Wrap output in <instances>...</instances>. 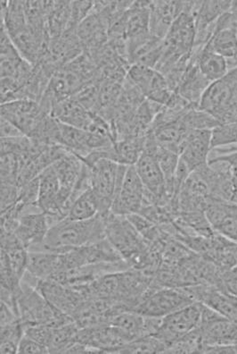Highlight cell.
Segmentation results:
<instances>
[{
  "label": "cell",
  "instance_id": "obj_27",
  "mask_svg": "<svg viewBox=\"0 0 237 354\" xmlns=\"http://www.w3.org/2000/svg\"><path fill=\"white\" fill-rule=\"evenodd\" d=\"M24 332H25V326L21 320H18L13 324L1 326V335H0L1 353H18V347L23 337Z\"/></svg>",
  "mask_w": 237,
  "mask_h": 354
},
{
  "label": "cell",
  "instance_id": "obj_2",
  "mask_svg": "<svg viewBox=\"0 0 237 354\" xmlns=\"http://www.w3.org/2000/svg\"><path fill=\"white\" fill-rule=\"evenodd\" d=\"M89 167L91 190L99 200V214L106 216L111 212L115 194L123 181L127 167L106 158L97 160Z\"/></svg>",
  "mask_w": 237,
  "mask_h": 354
},
{
  "label": "cell",
  "instance_id": "obj_3",
  "mask_svg": "<svg viewBox=\"0 0 237 354\" xmlns=\"http://www.w3.org/2000/svg\"><path fill=\"white\" fill-rule=\"evenodd\" d=\"M50 115V113L35 100H17L1 104V118L32 140H38Z\"/></svg>",
  "mask_w": 237,
  "mask_h": 354
},
{
  "label": "cell",
  "instance_id": "obj_29",
  "mask_svg": "<svg viewBox=\"0 0 237 354\" xmlns=\"http://www.w3.org/2000/svg\"><path fill=\"white\" fill-rule=\"evenodd\" d=\"M211 133L212 149L237 146V124H220Z\"/></svg>",
  "mask_w": 237,
  "mask_h": 354
},
{
  "label": "cell",
  "instance_id": "obj_22",
  "mask_svg": "<svg viewBox=\"0 0 237 354\" xmlns=\"http://www.w3.org/2000/svg\"><path fill=\"white\" fill-rule=\"evenodd\" d=\"M145 137H130L114 142V162L127 167L135 166L144 152Z\"/></svg>",
  "mask_w": 237,
  "mask_h": 354
},
{
  "label": "cell",
  "instance_id": "obj_28",
  "mask_svg": "<svg viewBox=\"0 0 237 354\" xmlns=\"http://www.w3.org/2000/svg\"><path fill=\"white\" fill-rule=\"evenodd\" d=\"M167 346L156 335H149L130 342L120 353H165Z\"/></svg>",
  "mask_w": 237,
  "mask_h": 354
},
{
  "label": "cell",
  "instance_id": "obj_4",
  "mask_svg": "<svg viewBox=\"0 0 237 354\" xmlns=\"http://www.w3.org/2000/svg\"><path fill=\"white\" fill-rule=\"evenodd\" d=\"M127 79L150 102L171 106L178 99V93L171 90L166 78L156 69L134 65L130 67Z\"/></svg>",
  "mask_w": 237,
  "mask_h": 354
},
{
  "label": "cell",
  "instance_id": "obj_8",
  "mask_svg": "<svg viewBox=\"0 0 237 354\" xmlns=\"http://www.w3.org/2000/svg\"><path fill=\"white\" fill-rule=\"evenodd\" d=\"M135 167L145 187V201L156 205L168 204L172 199L167 194L165 179L156 157L144 151Z\"/></svg>",
  "mask_w": 237,
  "mask_h": 354
},
{
  "label": "cell",
  "instance_id": "obj_37",
  "mask_svg": "<svg viewBox=\"0 0 237 354\" xmlns=\"http://www.w3.org/2000/svg\"><path fill=\"white\" fill-rule=\"evenodd\" d=\"M233 253L234 256H235L236 264H237V243H235L233 246Z\"/></svg>",
  "mask_w": 237,
  "mask_h": 354
},
{
  "label": "cell",
  "instance_id": "obj_18",
  "mask_svg": "<svg viewBox=\"0 0 237 354\" xmlns=\"http://www.w3.org/2000/svg\"><path fill=\"white\" fill-rule=\"evenodd\" d=\"M211 84L202 74L197 64L190 59L176 93L191 105L199 106L203 93Z\"/></svg>",
  "mask_w": 237,
  "mask_h": 354
},
{
  "label": "cell",
  "instance_id": "obj_13",
  "mask_svg": "<svg viewBox=\"0 0 237 354\" xmlns=\"http://www.w3.org/2000/svg\"><path fill=\"white\" fill-rule=\"evenodd\" d=\"M211 131H191L182 142L179 158L191 172L208 163L212 151Z\"/></svg>",
  "mask_w": 237,
  "mask_h": 354
},
{
  "label": "cell",
  "instance_id": "obj_9",
  "mask_svg": "<svg viewBox=\"0 0 237 354\" xmlns=\"http://www.w3.org/2000/svg\"><path fill=\"white\" fill-rule=\"evenodd\" d=\"M145 199V187L135 166L127 167L123 183L115 194L111 212L120 216L136 214L141 212Z\"/></svg>",
  "mask_w": 237,
  "mask_h": 354
},
{
  "label": "cell",
  "instance_id": "obj_15",
  "mask_svg": "<svg viewBox=\"0 0 237 354\" xmlns=\"http://www.w3.org/2000/svg\"><path fill=\"white\" fill-rule=\"evenodd\" d=\"M83 166L81 158L70 151L53 164L60 182L61 200L67 213L71 207L72 194L80 179Z\"/></svg>",
  "mask_w": 237,
  "mask_h": 354
},
{
  "label": "cell",
  "instance_id": "obj_23",
  "mask_svg": "<svg viewBox=\"0 0 237 354\" xmlns=\"http://www.w3.org/2000/svg\"><path fill=\"white\" fill-rule=\"evenodd\" d=\"M71 15L72 1H54L47 19L50 39L59 37L69 29Z\"/></svg>",
  "mask_w": 237,
  "mask_h": 354
},
{
  "label": "cell",
  "instance_id": "obj_30",
  "mask_svg": "<svg viewBox=\"0 0 237 354\" xmlns=\"http://www.w3.org/2000/svg\"><path fill=\"white\" fill-rule=\"evenodd\" d=\"M231 147L232 148L212 149L209 158H217L229 165L231 179L236 192L235 203L237 204V149L235 146H231Z\"/></svg>",
  "mask_w": 237,
  "mask_h": 354
},
{
  "label": "cell",
  "instance_id": "obj_33",
  "mask_svg": "<svg viewBox=\"0 0 237 354\" xmlns=\"http://www.w3.org/2000/svg\"><path fill=\"white\" fill-rule=\"evenodd\" d=\"M19 354H45L50 353V350L44 344L32 339V338L24 335L18 347Z\"/></svg>",
  "mask_w": 237,
  "mask_h": 354
},
{
  "label": "cell",
  "instance_id": "obj_5",
  "mask_svg": "<svg viewBox=\"0 0 237 354\" xmlns=\"http://www.w3.org/2000/svg\"><path fill=\"white\" fill-rule=\"evenodd\" d=\"M194 303L184 288H163L152 291L134 311L145 317L163 319Z\"/></svg>",
  "mask_w": 237,
  "mask_h": 354
},
{
  "label": "cell",
  "instance_id": "obj_17",
  "mask_svg": "<svg viewBox=\"0 0 237 354\" xmlns=\"http://www.w3.org/2000/svg\"><path fill=\"white\" fill-rule=\"evenodd\" d=\"M123 35L126 42L150 32V1H133L123 17Z\"/></svg>",
  "mask_w": 237,
  "mask_h": 354
},
{
  "label": "cell",
  "instance_id": "obj_21",
  "mask_svg": "<svg viewBox=\"0 0 237 354\" xmlns=\"http://www.w3.org/2000/svg\"><path fill=\"white\" fill-rule=\"evenodd\" d=\"M207 45L216 54L227 60L229 70L237 66V35L232 30H216Z\"/></svg>",
  "mask_w": 237,
  "mask_h": 354
},
{
  "label": "cell",
  "instance_id": "obj_36",
  "mask_svg": "<svg viewBox=\"0 0 237 354\" xmlns=\"http://www.w3.org/2000/svg\"><path fill=\"white\" fill-rule=\"evenodd\" d=\"M24 136L17 127L10 122L1 118V138H10V137Z\"/></svg>",
  "mask_w": 237,
  "mask_h": 354
},
{
  "label": "cell",
  "instance_id": "obj_32",
  "mask_svg": "<svg viewBox=\"0 0 237 354\" xmlns=\"http://www.w3.org/2000/svg\"><path fill=\"white\" fill-rule=\"evenodd\" d=\"M20 187L15 185L1 184V212L19 201Z\"/></svg>",
  "mask_w": 237,
  "mask_h": 354
},
{
  "label": "cell",
  "instance_id": "obj_11",
  "mask_svg": "<svg viewBox=\"0 0 237 354\" xmlns=\"http://www.w3.org/2000/svg\"><path fill=\"white\" fill-rule=\"evenodd\" d=\"M50 227L45 213L41 209L29 210L21 216L14 234L29 252H39Z\"/></svg>",
  "mask_w": 237,
  "mask_h": 354
},
{
  "label": "cell",
  "instance_id": "obj_7",
  "mask_svg": "<svg viewBox=\"0 0 237 354\" xmlns=\"http://www.w3.org/2000/svg\"><path fill=\"white\" fill-rule=\"evenodd\" d=\"M36 288L54 307L72 317L89 297L83 286H67L52 279L39 280Z\"/></svg>",
  "mask_w": 237,
  "mask_h": 354
},
{
  "label": "cell",
  "instance_id": "obj_38",
  "mask_svg": "<svg viewBox=\"0 0 237 354\" xmlns=\"http://www.w3.org/2000/svg\"><path fill=\"white\" fill-rule=\"evenodd\" d=\"M236 35H237V30H236Z\"/></svg>",
  "mask_w": 237,
  "mask_h": 354
},
{
  "label": "cell",
  "instance_id": "obj_35",
  "mask_svg": "<svg viewBox=\"0 0 237 354\" xmlns=\"http://www.w3.org/2000/svg\"><path fill=\"white\" fill-rule=\"evenodd\" d=\"M18 320L21 319L17 313L4 301H1V326L13 324Z\"/></svg>",
  "mask_w": 237,
  "mask_h": 354
},
{
  "label": "cell",
  "instance_id": "obj_14",
  "mask_svg": "<svg viewBox=\"0 0 237 354\" xmlns=\"http://www.w3.org/2000/svg\"><path fill=\"white\" fill-rule=\"evenodd\" d=\"M209 224L215 232L237 243V204L212 198L205 209Z\"/></svg>",
  "mask_w": 237,
  "mask_h": 354
},
{
  "label": "cell",
  "instance_id": "obj_25",
  "mask_svg": "<svg viewBox=\"0 0 237 354\" xmlns=\"http://www.w3.org/2000/svg\"><path fill=\"white\" fill-rule=\"evenodd\" d=\"M79 329L80 328L75 322L59 328H52L48 344L50 353H67L70 348L76 344Z\"/></svg>",
  "mask_w": 237,
  "mask_h": 354
},
{
  "label": "cell",
  "instance_id": "obj_34",
  "mask_svg": "<svg viewBox=\"0 0 237 354\" xmlns=\"http://www.w3.org/2000/svg\"><path fill=\"white\" fill-rule=\"evenodd\" d=\"M221 286L237 297V266L223 271L221 274Z\"/></svg>",
  "mask_w": 237,
  "mask_h": 354
},
{
  "label": "cell",
  "instance_id": "obj_24",
  "mask_svg": "<svg viewBox=\"0 0 237 354\" xmlns=\"http://www.w3.org/2000/svg\"><path fill=\"white\" fill-rule=\"evenodd\" d=\"M100 212L99 200L91 188L82 192L72 203L67 218L72 221H87L95 218Z\"/></svg>",
  "mask_w": 237,
  "mask_h": 354
},
{
  "label": "cell",
  "instance_id": "obj_31",
  "mask_svg": "<svg viewBox=\"0 0 237 354\" xmlns=\"http://www.w3.org/2000/svg\"><path fill=\"white\" fill-rule=\"evenodd\" d=\"M51 333L52 328L45 325L30 326L25 328L24 335L32 338V339L39 342L48 348L50 344ZM50 350V349H48Z\"/></svg>",
  "mask_w": 237,
  "mask_h": 354
},
{
  "label": "cell",
  "instance_id": "obj_1",
  "mask_svg": "<svg viewBox=\"0 0 237 354\" xmlns=\"http://www.w3.org/2000/svg\"><path fill=\"white\" fill-rule=\"evenodd\" d=\"M105 238V216L99 214L87 221H72L65 218L50 227L39 252L63 253Z\"/></svg>",
  "mask_w": 237,
  "mask_h": 354
},
{
  "label": "cell",
  "instance_id": "obj_12",
  "mask_svg": "<svg viewBox=\"0 0 237 354\" xmlns=\"http://www.w3.org/2000/svg\"><path fill=\"white\" fill-rule=\"evenodd\" d=\"M234 105H237V84L225 75L209 85L200 99L199 109L218 120L224 111Z\"/></svg>",
  "mask_w": 237,
  "mask_h": 354
},
{
  "label": "cell",
  "instance_id": "obj_10",
  "mask_svg": "<svg viewBox=\"0 0 237 354\" xmlns=\"http://www.w3.org/2000/svg\"><path fill=\"white\" fill-rule=\"evenodd\" d=\"M183 288L194 301L211 308L227 319H237V297L226 290L208 283H198Z\"/></svg>",
  "mask_w": 237,
  "mask_h": 354
},
{
  "label": "cell",
  "instance_id": "obj_19",
  "mask_svg": "<svg viewBox=\"0 0 237 354\" xmlns=\"http://www.w3.org/2000/svg\"><path fill=\"white\" fill-rule=\"evenodd\" d=\"M191 60L197 64L202 74L211 82L220 80L229 72L227 60L216 54L207 45L194 47Z\"/></svg>",
  "mask_w": 237,
  "mask_h": 354
},
{
  "label": "cell",
  "instance_id": "obj_26",
  "mask_svg": "<svg viewBox=\"0 0 237 354\" xmlns=\"http://www.w3.org/2000/svg\"><path fill=\"white\" fill-rule=\"evenodd\" d=\"M181 120L189 131L212 130L220 124L217 119L200 109L199 106H191L182 115Z\"/></svg>",
  "mask_w": 237,
  "mask_h": 354
},
{
  "label": "cell",
  "instance_id": "obj_16",
  "mask_svg": "<svg viewBox=\"0 0 237 354\" xmlns=\"http://www.w3.org/2000/svg\"><path fill=\"white\" fill-rule=\"evenodd\" d=\"M185 1H150V32L163 39L177 18L183 13Z\"/></svg>",
  "mask_w": 237,
  "mask_h": 354
},
{
  "label": "cell",
  "instance_id": "obj_20",
  "mask_svg": "<svg viewBox=\"0 0 237 354\" xmlns=\"http://www.w3.org/2000/svg\"><path fill=\"white\" fill-rule=\"evenodd\" d=\"M27 272L39 280L53 279L61 272L60 253L29 252Z\"/></svg>",
  "mask_w": 237,
  "mask_h": 354
},
{
  "label": "cell",
  "instance_id": "obj_6",
  "mask_svg": "<svg viewBox=\"0 0 237 354\" xmlns=\"http://www.w3.org/2000/svg\"><path fill=\"white\" fill-rule=\"evenodd\" d=\"M202 319V304L194 303L162 319L156 337L167 348L198 328ZM167 350V349H166Z\"/></svg>",
  "mask_w": 237,
  "mask_h": 354
}]
</instances>
